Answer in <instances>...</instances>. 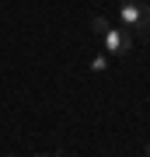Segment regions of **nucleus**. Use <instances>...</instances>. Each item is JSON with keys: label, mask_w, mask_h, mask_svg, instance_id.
Segmentation results:
<instances>
[{"label": "nucleus", "mask_w": 150, "mask_h": 157, "mask_svg": "<svg viewBox=\"0 0 150 157\" xmlns=\"http://www.w3.org/2000/svg\"><path fill=\"white\" fill-rule=\"evenodd\" d=\"M35 157H52V154H35Z\"/></svg>", "instance_id": "39448f33"}, {"label": "nucleus", "mask_w": 150, "mask_h": 157, "mask_svg": "<svg viewBox=\"0 0 150 157\" xmlns=\"http://www.w3.org/2000/svg\"><path fill=\"white\" fill-rule=\"evenodd\" d=\"M147 42H150V32H147Z\"/></svg>", "instance_id": "0eeeda50"}, {"label": "nucleus", "mask_w": 150, "mask_h": 157, "mask_svg": "<svg viewBox=\"0 0 150 157\" xmlns=\"http://www.w3.org/2000/svg\"><path fill=\"white\" fill-rule=\"evenodd\" d=\"M91 70H94V73H105V70H108V56H105V52L91 59Z\"/></svg>", "instance_id": "7ed1b4c3"}, {"label": "nucleus", "mask_w": 150, "mask_h": 157, "mask_svg": "<svg viewBox=\"0 0 150 157\" xmlns=\"http://www.w3.org/2000/svg\"><path fill=\"white\" fill-rule=\"evenodd\" d=\"M101 45H105V56H126L133 49V39H129L126 28H108L101 35Z\"/></svg>", "instance_id": "f03ea898"}, {"label": "nucleus", "mask_w": 150, "mask_h": 157, "mask_svg": "<svg viewBox=\"0 0 150 157\" xmlns=\"http://www.w3.org/2000/svg\"><path fill=\"white\" fill-rule=\"evenodd\" d=\"M119 21H122L126 32H136L147 39L150 32V4H143V0H122L119 4Z\"/></svg>", "instance_id": "f257e3e1"}, {"label": "nucleus", "mask_w": 150, "mask_h": 157, "mask_svg": "<svg viewBox=\"0 0 150 157\" xmlns=\"http://www.w3.org/2000/svg\"><path fill=\"white\" fill-rule=\"evenodd\" d=\"M147 157H150V143H147Z\"/></svg>", "instance_id": "423d86ee"}, {"label": "nucleus", "mask_w": 150, "mask_h": 157, "mask_svg": "<svg viewBox=\"0 0 150 157\" xmlns=\"http://www.w3.org/2000/svg\"><path fill=\"white\" fill-rule=\"evenodd\" d=\"M11 157H14V154H11Z\"/></svg>", "instance_id": "6e6552de"}, {"label": "nucleus", "mask_w": 150, "mask_h": 157, "mask_svg": "<svg viewBox=\"0 0 150 157\" xmlns=\"http://www.w3.org/2000/svg\"><path fill=\"white\" fill-rule=\"evenodd\" d=\"M91 28H94V35H98V39H101V35H105V32L112 28V25L105 21V17H94V21H91Z\"/></svg>", "instance_id": "20e7f679"}]
</instances>
